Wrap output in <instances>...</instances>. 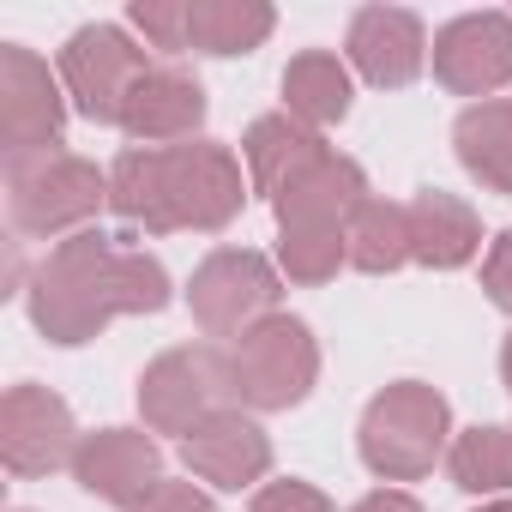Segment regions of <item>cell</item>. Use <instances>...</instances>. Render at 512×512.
Here are the masks:
<instances>
[{
	"label": "cell",
	"instance_id": "cell-10",
	"mask_svg": "<svg viewBox=\"0 0 512 512\" xmlns=\"http://www.w3.org/2000/svg\"><path fill=\"white\" fill-rule=\"evenodd\" d=\"M79 422H73V404L37 380L13 386L0 398V464L13 476H49V470H73L79 458Z\"/></svg>",
	"mask_w": 512,
	"mask_h": 512
},
{
	"label": "cell",
	"instance_id": "cell-12",
	"mask_svg": "<svg viewBox=\"0 0 512 512\" xmlns=\"http://www.w3.org/2000/svg\"><path fill=\"white\" fill-rule=\"evenodd\" d=\"M428 25L410 7H356L344 31V61L374 85V91H404L428 67Z\"/></svg>",
	"mask_w": 512,
	"mask_h": 512
},
{
	"label": "cell",
	"instance_id": "cell-11",
	"mask_svg": "<svg viewBox=\"0 0 512 512\" xmlns=\"http://www.w3.org/2000/svg\"><path fill=\"white\" fill-rule=\"evenodd\" d=\"M434 79L452 97H476L488 103L494 91L512 85V13H458L452 25L434 31Z\"/></svg>",
	"mask_w": 512,
	"mask_h": 512
},
{
	"label": "cell",
	"instance_id": "cell-9",
	"mask_svg": "<svg viewBox=\"0 0 512 512\" xmlns=\"http://www.w3.org/2000/svg\"><path fill=\"white\" fill-rule=\"evenodd\" d=\"M67 127V85L25 43H0V151L7 163L49 157Z\"/></svg>",
	"mask_w": 512,
	"mask_h": 512
},
{
	"label": "cell",
	"instance_id": "cell-3",
	"mask_svg": "<svg viewBox=\"0 0 512 512\" xmlns=\"http://www.w3.org/2000/svg\"><path fill=\"white\" fill-rule=\"evenodd\" d=\"M452 446V404L428 380H392L368 398L356 452L380 482H422Z\"/></svg>",
	"mask_w": 512,
	"mask_h": 512
},
{
	"label": "cell",
	"instance_id": "cell-20",
	"mask_svg": "<svg viewBox=\"0 0 512 512\" xmlns=\"http://www.w3.org/2000/svg\"><path fill=\"white\" fill-rule=\"evenodd\" d=\"M452 151L488 193L512 199V97L470 103L452 127Z\"/></svg>",
	"mask_w": 512,
	"mask_h": 512
},
{
	"label": "cell",
	"instance_id": "cell-5",
	"mask_svg": "<svg viewBox=\"0 0 512 512\" xmlns=\"http://www.w3.org/2000/svg\"><path fill=\"white\" fill-rule=\"evenodd\" d=\"M229 386L241 410H296L320 386V338L296 314H272L229 344Z\"/></svg>",
	"mask_w": 512,
	"mask_h": 512
},
{
	"label": "cell",
	"instance_id": "cell-2",
	"mask_svg": "<svg viewBox=\"0 0 512 512\" xmlns=\"http://www.w3.org/2000/svg\"><path fill=\"white\" fill-rule=\"evenodd\" d=\"M247 175L229 145H127L109 163V211L127 229L175 235V229H229L247 205Z\"/></svg>",
	"mask_w": 512,
	"mask_h": 512
},
{
	"label": "cell",
	"instance_id": "cell-17",
	"mask_svg": "<svg viewBox=\"0 0 512 512\" xmlns=\"http://www.w3.org/2000/svg\"><path fill=\"white\" fill-rule=\"evenodd\" d=\"M410 247H416V266L458 272L482 253V217L470 211V199L446 187H422L410 199Z\"/></svg>",
	"mask_w": 512,
	"mask_h": 512
},
{
	"label": "cell",
	"instance_id": "cell-7",
	"mask_svg": "<svg viewBox=\"0 0 512 512\" xmlns=\"http://www.w3.org/2000/svg\"><path fill=\"white\" fill-rule=\"evenodd\" d=\"M229 350L217 344H175L139 374V416L151 434H193L205 416L229 410Z\"/></svg>",
	"mask_w": 512,
	"mask_h": 512
},
{
	"label": "cell",
	"instance_id": "cell-19",
	"mask_svg": "<svg viewBox=\"0 0 512 512\" xmlns=\"http://www.w3.org/2000/svg\"><path fill=\"white\" fill-rule=\"evenodd\" d=\"M350 61H338L332 49H302L290 67H284V115H296L302 127H338L350 115Z\"/></svg>",
	"mask_w": 512,
	"mask_h": 512
},
{
	"label": "cell",
	"instance_id": "cell-31",
	"mask_svg": "<svg viewBox=\"0 0 512 512\" xmlns=\"http://www.w3.org/2000/svg\"><path fill=\"white\" fill-rule=\"evenodd\" d=\"M476 512H512V494H500V500H488V506H476Z\"/></svg>",
	"mask_w": 512,
	"mask_h": 512
},
{
	"label": "cell",
	"instance_id": "cell-1",
	"mask_svg": "<svg viewBox=\"0 0 512 512\" xmlns=\"http://www.w3.org/2000/svg\"><path fill=\"white\" fill-rule=\"evenodd\" d=\"M25 308L49 344L79 350V344L103 338L109 320L163 314L169 308V272L145 247H121L103 229H79L43 253V266L25 284Z\"/></svg>",
	"mask_w": 512,
	"mask_h": 512
},
{
	"label": "cell",
	"instance_id": "cell-24",
	"mask_svg": "<svg viewBox=\"0 0 512 512\" xmlns=\"http://www.w3.org/2000/svg\"><path fill=\"white\" fill-rule=\"evenodd\" d=\"M344 266H350V235H344V229H320V223H308V229H278V272H284L290 284L320 290V284H332Z\"/></svg>",
	"mask_w": 512,
	"mask_h": 512
},
{
	"label": "cell",
	"instance_id": "cell-27",
	"mask_svg": "<svg viewBox=\"0 0 512 512\" xmlns=\"http://www.w3.org/2000/svg\"><path fill=\"white\" fill-rule=\"evenodd\" d=\"M482 290H488V302H494V308H506V314H512V229H500V235L488 241Z\"/></svg>",
	"mask_w": 512,
	"mask_h": 512
},
{
	"label": "cell",
	"instance_id": "cell-14",
	"mask_svg": "<svg viewBox=\"0 0 512 512\" xmlns=\"http://www.w3.org/2000/svg\"><path fill=\"white\" fill-rule=\"evenodd\" d=\"M181 464H187L199 482H211V488H223V494H241V488H253V482L272 476V434L253 422L241 404H229V410L205 416V422L181 440Z\"/></svg>",
	"mask_w": 512,
	"mask_h": 512
},
{
	"label": "cell",
	"instance_id": "cell-23",
	"mask_svg": "<svg viewBox=\"0 0 512 512\" xmlns=\"http://www.w3.org/2000/svg\"><path fill=\"white\" fill-rule=\"evenodd\" d=\"M446 470L464 494H512V428L506 422H476L464 434H452L446 446Z\"/></svg>",
	"mask_w": 512,
	"mask_h": 512
},
{
	"label": "cell",
	"instance_id": "cell-15",
	"mask_svg": "<svg viewBox=\"0 0 512 512\" xmlns=\"http://www.w3.org/2000/svg\"><path fill=\"white\" fill-rule=\"evenodd\" d=\"M205 127V85L181 67H151L139 79V91L127 97V115H121V133L133 145H187L193 133Z\"/></svg>",
	"mask_w": 512,
	"mask_h": 512
},
{
	"label": "cell",
	"instance_id": "cell-21",
	"mask_svg": "<svg viewBox=\"0 0 512 512\" xmlns=\"http://www.w3.org/2000/svg\"><path fill=\"white\" fill-rule=\"evenodd\" d=\"M278 31V13L266 0H187V49L199 55H253Z\"/></svg>",
	"mask_w": 512,
	"mask_h": 512
},
{
	"label": "cell",
	"instance_id": "cell-26",
	"mask_svg": "<svg viewBox=\"0 0 512 512\" xmlns=\"http://www.w3.org/2000/svg\"><path fill=\"white\" fill-rule=\"evenodd\" d=\"M247 512H338L314 482H296V476H284V482H260L253 488V500H247Z\"/></svg>",
	"mask_w": 512,
	"mask_h": 512
},
{
	"label": "cell",
	"instance_id": "cell-30",
	"mask_svg": "<svg viewBox=\"0 0 512 512\" xmlns=\"http://www.w3.org/2000/svg\"><path fill=\"white\" fill-rule=\"evenodd\" d=\"M500 380H506V392H512V332H506V344H500Z\"/></svg>",
	"mask_w": 512,
	"mask_h": 512
},
{
	"label": "cell",
	"instance_id": "cell-22",
	"mask_svg": "<svg viewBox=\"0 0 512 512\" xmlns=\"http://www.w3.org/2000/svg\"><path fill=\"white\" fill-rule=\"evenodd\" d=\"M344 235H350V266L368 272V278H386V272L416 260V247H410V205H398V199H374L368 193L356 205V217L344 223Z\"/></svg>",
	"mask_w": 512,
	"mask_h": 512
},
{
	"label": "cell",
	"instance_id": "cell-16",
	"mask_svg": "<svg viewBox=\"0 0 512 512\" xmlns=\"http://www.w3.org/2000/svg\"><path fill=\"white\" fill-rule=\"evenodd\" d=\"M332 145L314 133V127H302L296 115H260L247 127V139H241V157H247V181H253V193H266L272 205L326 157Z\"/></svg>",
	"mask_w": 512,
	"mask_h": 512
},
{
	"label": "cell",
	"instance_id": "cell-8",
	"mask_svg": "<svg viewBox=\"0 0 512 512\" xmlns=\"http://www.w3.org/2000/svg\"><path fill=\"white\" fill-rule=\"evenodd\" d=\"M151 73L145 49L133 43L127 25H79L61 49V85H67V103L91 121V127H121L127 115V97L139 91V79Z\"/></svg>",
	"mask_w": 512,
	"mask_h": 512
},
{
	"label": "cell",
	"instance_id": "cell-29",
	"mask_svg": "<svg viewBox=\"0 0 512 512\" xmlns=\"http://www.w3.org/2000/svg\"><path fill=\"white\" fill-rule=\"evenodd\" d=\"M350 512H422V500H416L410 488H374V494H362Z\"/></svg>",
	"mask_w": 512,
	"mask_h": 512
},
{
	"label": "cell",
	"instance_id": "cell-28",
	"mask_svg": "<svg viewBox=\"0 0 512 512\" xmlns=\"http://www.w3.org/2000/svg\"><path fill=\"white\" fill-rule=\"evenodd\" d=\"M133 512H217V506H211V494H205V488H193V482H169V476H163V482L133 506Z\"/></svg>",
	"mask_w": 512,
	"mask_h": 512
},
{
	"label": "cell",
	"instance_id": "cell-25",
	"mask_svg": "<svg viewBox=\"0 0 512 512\" xmlns=\"http://www.w3.org/2000/svg\"><path fill=\"white\" fill-rule=\"evenodd\" d=\"M127 25H133L151 49L181 55V49H187V0H133V7H127Z\"/></svg>",
	"mask_w": 512,
	"mask_h": 512
},
{
	"label": "cell",
	"instance_id": "cell-18",
	"mask_svg": "<svg viewBox=\"0 0 512 512\" xmlns=\"http://www.w3.org/2000/svg\"><path fill=\"white\" fill-rule=\"evenodd\" d=\"M368 199V175H362V163L356 157H344V151H326L272 211H278V229H308V223H320V229H344L350 217H356V205Z\"/></svg>",
	"mask_w": 512,
	"mask_h": 512
},
{
	"label": "cell",
	"instance_id": "cell-13",
	"mask_svg": "<svg viewBox=\"0 0 512 512\" xmlns=\"http://www.w3.org/2000/svg\"><path fill=\"white\" fill-rule=\"evenodd\" d=\"M73 482H79L91 500L133 512V506L163 482V446H157L151 428H97V434L79 440Z\"/></svg>",
	"mask_w": 512,
	"mask_h": 512
},
{
	"label": "cell",
	"instance_id": "cell-32",
	"mask_svg": "<svg viewBox=\"0 0 512 512\" xmlns=\"http://www.w3.org/2000/svg\"><path fill=\"white\" fill-rule=\"evenodd\" d=\"M19 512H25V506H19Z\"/></svg>",
	"mask_w": 512,
	"mask_h": 512
},
{
	"label": "cell",
	"instance_id": "cell-4",
	"mask_svg": "<svg viewBox=\"0 0 512 512\" xmlns=\"http://www.w3.org/2000/svg\"><path fill=\"white\" fill-rule=\"evenodd\" d=\"M103 205H109V169H97L91 157L49 151L7 163V217L31 241L79 235Z\"/></svg>",
	"mask_w": 512,
	"mask_h": 512
},
{
	"label": "cell",
	"instance_id": "cell-6",
	"mask_svg": "<svg viewBox=\"0 0 512 512\" xmlns=\"http://www.w3.org/2000/svg\"><path fill=\"white\" fill-rule=\"evenodd\" d=\"M278 296H284V272L253 247H217L187 278V308H193V326L205 338L253 332L260 320L278 314Z\"/></svg>",
	"mask_w": 512,
	"mask_h": 512
}]
</instances>
